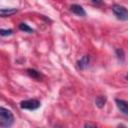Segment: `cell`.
I'll return each mask as SVG.
<instances>
[{"instance_id":"obj_1","label":"cell","mask_w":128,"mask_h":128,"mask_svg":"<svg viewBox=\"0 0 128 128\" xmlns=\"http://www.w3.org/2000/svg\"><path fill=\"white\" fill-rule=\"evenodd\" d=\"M13 123H14L13 113L4 107H0V127L9 128L13 125Z\"/></svg>"},{"instance_id":"obj_2","label":"cell","mask_w":128,"mask_h":128,"mask_svg":"<svg viewBox=\"0 0 128 128\" xmlns=\"http://www.w3.org/2000/svg\"><path fill=\"white\" fill-rule=\"evenodd\" d=\"M111 8H112V11H113V13H114V15L116 16L117 19L122 20V21H127L128 20V11H127L126 7H124L122 5L114 4Z\"/></svg>"},{"instance_id":"obj_3","label":"cell","mask_w":128,"mask_h":128,"mask_svg":"<svg viewBox=\"0 0 128 128\" xmlns=\"http://www.w3.org/2000/svg\"><path fill=\"white\" fill-rule=\"evenodd\" d=\"M41 106V103L37 99H28L20 102V108L26 110H36Z\"/></svg>"},{"instance_id":"obj_4","label":"cell","mask_w":128,"mask_h":128,"mask_svg":"<svg viewBox=\"0 0 128 128\" xmlns=\"http://www.w3.org/2000/svg\"><path fill=\"white\" fill-rule=\"evenodd\" d=\"M89 62H90V57L89 55H84L82 56L78 61H77V68L79 70H84L88 67L89 65Z\"/></svg>"},{"instance_id":"obj_5","label":"cell","mask_w":128,"mask_h":128,"mask_svg":"<svg viewBox=\"0 0 128 128\" xmlns=\"http://www.w3.org/2000/svg\"><path fill=\"white\" fill-rule=\"evenodd\" d=\"M115 103H116L118 109H119L124 115H128V103H127V101L116 98V99H115Z\"/></svg>"},{"instance_id":"obj_6","label":"cell","mask_w":128,"mask_h":128,"mask_svg":"<svg viewBox=\"0 0 128 128\" xmlns=\"http://www.w3.org/2000/svg\"><path fill=\"white\" fill-rule=\"evenodd\" d=\"M70 10H71L72 13L76 14L77 16L84 17V16L86 15V12H85L84 8H83L81 5H79V4H72V5L70 6Z\"/></svg>"},{"instance_id":"obj_7","label":"cell","mask_w":128,"mask_h":128,"mask_svg":"<svg viewBox=\"0 0 128 128\" xmlns=\"http://www.w3.org/2000/svg\"><path fill=\"white\" fill-rule=\"evenodd\" d=\"M17 9L15 8H2L0 9V17H9L13 14L17 13Z\"/></svg>"},{"instance_id":"obj_8","label":"cell","mask_w":128,"mask_h":128,"mask_svg":"<svg viewBox=\"0 0 128 128\" xmlns=\"http://www.w3.org/2000/svg\"><path fill=\"white\" fill-rule=\"evenodd\" d=\"M26 72H27V74L31 77V78H33V79H36V80H40L41 78H42V74L39 72V71H37V70H35V69H32V68H28L27 70H26Z\"/></svg>"},{"instance_id":"obj_9","label":"cell","mask_w":128,"mask_h":128,"mask_svg":"<svg viewBox=\"0 0 128 128\" xmlns=\"http://www.w3.org/2000/svg\"><path fill=\"white\" fill-rule=\"evenodd\" d=\"M106 101H107V98L103 95H99L95 98V104L98 108H103L106 104Z\"/></svg>"},{"instance_id":"obj_10","label":"cell","mask_w":128,"mask_h":128,"mask_svg":"<svg viewBox=\"0 0 128 128\" xmlns=\"http://www.w3.org/2000/svg\"><path fill=\"white\" fill-rule=\"evenodd\" d=\"M18 28H19L21 31H23V32H27V33H32V32H34V30H33V29L28 25V24L23 23V22L19 24Z\"/></svg>"},{"instance_id":"obj_11","label":"cell","mask_w":128,"mask_h":128,"mask_svg":"<svg viewBox=\"0 0 128 128\" xmlns=\"http://www.w3.org/2000/svg\"><path fill=\"white\" fill-rule=\"evenodd\" d=\"M115 52H116V56H117V58L120 60V61H124V59H125V54H124V51H123V49H121V48H118V49H116L115 50Z\"/></svg>"},{"instance_id":"obj_12","label":"cell","mask_w":128,"mask_h":128,"mask_svg":"<svg viewBox=\"0 0 128 128\" xmlns=\"http://www.w3.org/2000/svg\"><path fill=\"white\" fill-rule=\"evenodd\" d=\"M13 34V30L12 29H0V36H9Z\"/></svg>"},{"instance_id":"obj_13","label":"cell","mask_w":128,"mask_h":128,"mask_svg":"<svg viewBox=\"0 0 128 128\" xmlns=\"http://www.w3.org/2000/svg\"><path fill=\"white\" fill-rule=\"evenodd\" d=\"M84 128H97V126L92 122H87V123H85Z\"/></svg>"},{"instance_id":"obj_14","label":"cell","mask_w":128,"mask_h":128,"mask_svg":"<svg viewBox=\"0 0 128 128\" xmlns=\"http://www.w3.org/2000/svg\"><path fill=\"white\" fill-rule=\"evenodd\" d=\"M92 3H93V4H97V5H99V4H101L102 2H99V1H92Z\"/></svg>"}]
</instances>
